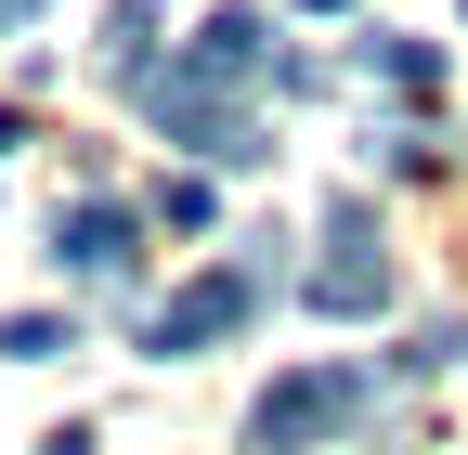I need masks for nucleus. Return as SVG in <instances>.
Here are the masks:
<instances>
[{
	"mask_svg": "<svg viewBox=\"0 0 468 455\" xmlns=\"http://www.w3.org/2000/svg\"><path fill=\"white\" fill-rule=\"evenodd\" d=\"M365 390H378L365 365H300V377H273L261 404H248V442H261V455H313L325 429L365 417Z\"/></svg>",
	"mask_w": 468,
	"mask_h": 455,
	"instance_id": "obj_1",
	"label": "nucleus"
},
{
	"mask_svg": "<svg viewBox=\"0 0 468 455\" xmlns=\"http://www.w3.org/2000/svg\"><path fill=\"white\" fill-rule=\"evenodd\" d=\"M390 300V260H378V221H365V196H338L325 208V273H313V312H378Z\"/></svg>",
	"mask_w": 468,
	"mask_h": 455,
	"instance_id": "obj_2",
	"label": "nucleus"
},
{
	"mask_svg": "<svg viewBox=\"0 0 468 455\" xmlns=\"http://www.w3.org/2000/svg\"><path fill=\"white\" fill-rule=\"evenodd\" d=\"M52 260H66L79 287H131V260H144V221L117 208V196H79L66 221H52Z\"/></svg>",
	"mask_w": 468,
	"mask_h": 455,
	"instance_id": "obj_3",
	"label": "nucleus"
},
{
	"mask_svg": "<svg viewBox=\"0 0 468 455\" xmlns=\"http://www.w3.org/2000/svg\"><path fill=\"white\" fill-rule=\"evenodd\" d=\"M261 312V273H196L183 300H156V325H144V352H208V338H234Z\"/></svg>",
	"mask_w": 468,
	"mask_h": 455,
	"instance_id": "obj_4",
	"label": "nucleus"
},
{
	"mask_svg": "<svg viewBox=\"0 0 468 455\" xmlns=\"http://www.w3.org/2000/svg\"><path fill=\"white\" fill-rule=\"evenodd\" d=\"M52 455H91V442H79V429H52Z\"/></svg>",
	"mask_w": 468,
	"mask_h": 455,
	"instance_id": "obj_9",
	"label": "nucleus"
},
{
	"mask_svg": "<svg viewBox=\"0 0 468 455\" xmlns=\"http://www.w3.org/2000/svg\"><path fill=\"white\" fill-rule=\"evenodd\" d=\"M313 14H338V0H313Z\"/></svg>",
	"mask_w": 468,
	"mask_h": 455,
	"instance_id": "obj_10",
	"label": "nucleus"
},
{
	"mask_svg": "<svg viewBox=\"0 0 468 455\" xmlns=\"http://www.w3.org/2000/svg\"><path fill=\"white\" fill-rule=\"evenodd\" d=\"M0 352H27V365H52V352H79V325H52V312H14V325H0Z\"/></svg>",
	"mask_w": 468,
	"mask_h": 455,
	"instance_id": "obj_8",
	"label": "nucleus"
},
{
	"mask_svg": "<svg viewBox=\"0 0 468 455\" xmlns=\"http://www.w3.org/2000/svg\"><path fill=\"white\" fill-rule=\"evenodd\" d=\"M183 66H196V79H221V91H248V79L273 66V26L248 14V0H221V14L196 26V52H183Z\"/></svg>",
	"mask_w": 468,
	"mask_h": 455,
	"instance_id": "obj_5",
	"label": "nucleus"
},
{
	"mask_svg": "<svg viewBox=\"0 0 468 455\" xmlns=\"http://www.w3.org/2000/svg\"><path fill=\"white\" fill-rule=\"evenodd\" d=\"M144 52H156V0H117V14H104V66L144 79Z\"/></svg>",
	"mask_w": 468,
	"mask_h": 455,
	"instance_id": "obj_6",
	"label": "nucleus"
},
{
	"mask_svg": "<svg viewBox=\"0 0 468 455\" xmlns=\"http://www.w3.org/2000/svg\"><path fill=\"white\" fill-rule=\"evenodd\" d=\"M378 79H390L403 104H430V91H442V52H430V39H378Z\"/></svg>",
	"mask_w": 468,
	"mask_h": 455,
	"instance_id": "obj_7",
	"label": "nucleus"
}]
</instances>
